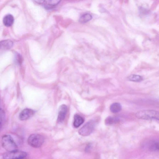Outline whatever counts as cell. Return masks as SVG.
Masks as SVG:
<instances>
[{
    "label": "cell",
    "instance_id": "obj_5",
    "mask_svg": "<svg viewBox=\"0 0 159 159\" xmlns=\"http://www.w3.org/2000/svg\"><path fill=\"white\" fill-rule=\"evenodd\" d=\"M27 156L26 152L18 150L12 151L8 152L7 153L3 154V158L7 159H23Z\"/></svg>",
    "mask_w": 159,
    "mask_h": 159
},
{
    "label": "cell",
    "instance_id": "obj_10",
    "mask_svg": "<svg viewBox=\"0 0 159 159\" xmlns=\"http://www.w3.org/2000/svg\"><path fill=\"white\" fill-rule=\"evenodd\" d=\"M73 126L75 128L79 127L84 122V119L83 117L79 115L76 114L74 116Z\"/></svg>",
    "mask_w": 159,
    "mask_h": 159
},
{
    "label": "cell",
    "instance_id": "obj_17",
    "mask_svg": "<svg viewBox=\"0 0 159 159\" xmlns=\"http://www.w3.org/2000/svg\"><path fill=\"white\" fill-rule=\"evenodd\" d=\"M150 150L151 151H155L159 150L158 143H156L152 144L149 148Z\"/></svg>",
    "mask_w": 159,
    "mask_h": 159
},
{
    "label": "cell",
    "instance_id": "obj_4",
    "mask_svg": "<svg viewBox=\"0 0 159 159\" xmlns=\"http://www.w3.org/2000/svg\"><path fill=\"white\" fill-rule=\"evenodd\" d=\"M96 122L94 120H90L79 130V134L83 136H86L90 134L94 130Z\"/></svg>",
    "mask_w": 159,
    "mask_h": 159
},
{
    "label": "cell",
    "instance_id": "obj_15",
    "mask_svg": "<svg viewBox=\"0 0 159 159\" xmlns=\"http://www.w3.org/2000/svg\"><path fill=\"white\" fill-rule=\"evenodd\" d=\"M128 79L133 82H139L143 80V78L139 75H132L128 77Z\"/></svg>",
    "mask_w": 159,
    "mask_h": 159
},
{
    "label": "cell",
    "instance_id": "obj_8",
    "mask_svg": "<svg viewBox=\"0 0 159 159\" xmlns=\"http://www.w3.org/2000/svg\"><path fill=\"white\" fill-rule=\"evenodd\" d=\"M13 46V43L11 40H6L0 42V52L11 48Z\"/></svg>",
    "mask_w": 159,
    "mask_h": 159
},
{
    "label": "cell",
    "instance_id": "obj_13",
    "mask_svg": "<svg viewBox=\"0 0 159 159\" xmlns=\"http://www.w3.org/2000/svg\"><path fill=\"white\" fill-rule=\"evenodd\" d=\"M119 120L117 117L109 116L106 118L105 120V123L107 125H110L117 123Z\"/></svg>",
    "mask_w": 159,
    "mask_h": 159
},
{
    "label": "cell",
    "instance_id": "obj_7",
    "mask_svg": "<svg viewBox=\"0 0 159 159\" xmlns=\"http://www.w3.org/2000/svg\"><path fill=\"white\" fill-rule=\"evenodd\" d=\"M67 107L65 104H63L59 108L57 121L62 123L65 120L67 111Z\"/></svg>",
    "mask_w": 159,
    "mask_h": 159
},
{
    "label": "cell",
    "instance_id": "obj_1",
    "mask_svg": "<svg viewBox=\"0 0 159 159\" xmlns=\"http://www.w3.org/2000/svg\"><path fill=\"white\" fill-rule=\"evenodd\" d=\"M139 119L143 120H159L158 111L153 110H146L138 111L136 114Z\"/></svg>",
    "mask_w": 159,
    "mask_h": 159
},
{
    "label": "cell",
    "instance_id": "obj_11",
    "mask_svg": "<svg viewBox=\"0 0 159 159\" xmlns=\"http://www.w3.org/2000/svg\"><path fill=\"white\" fill-rule=\"evenodd\" d=\"M121 108V106L120 103H115L111 105L110 109L111 112L116 113L120 112Z\"/></svg>",
    "mask_w": 159,
    "mask_h": 159
},
{
    "label": "cell",
    "instance_id": "obj_18",
    "mask_svg": "<svg viewBox=\"0 0 159 159\" xmlns=\"http://www.w3.org/2000/svg\"><path fill=\"white\" fill-rule=\"evenodd\" d=\"M34 1L38 4H42L45 3V0H34Z\"/></svg>",
    "mask_w": 159,
    "mask_h": 159
},
{
    "label": "cell",
    "instance_id": "obj_12",
    "mask_svg": "<svg viewBox=\"0 0 159 159\" xmlns=\"http://www.w3.org/2000/svg\"><path fill=\"white\" fill-rule=\"evenodd\" d=\"M92 16L89 13H86L81 16L79 19L81 23H85L89 21L92 19Z\"/></svg>",
    "mask_w": 159,
    "mask_h": 159
},
{
    "label": "cell",
    "instance_id": "obj_6",
    "mask_svg": "<svg viewBox=\"0 0 159 159\" xmlns=\"http://www.w3.org/2000/svg\"><path fill=\"white\" fill-rule=\"evenodd\" d=\"M35 113L34 111L32 109H24L20 114L19 119L22 121L28 120L32 117Z\"/></svg>",
    "mask_w": 159,
    "mask_h": 159
},
{
    "label": "cell",
    "instance_id": "obj_9",
    "mask_svg": "<svg viewBox=\"0 0 159 159\" xmlns=\"http://www.w3.org/2000/svg\"><path fill=\"white\" fill-rule=\"evenodd\" d=\"M14 22V18L13 16L11 15H6L3 18V23L6 26L10 27L13 24Z\"/></svg>",
    "mask_w": 159,
    "mask_h": 159
},
{
    "label": "cell",
    "instance_id": "obj_3",
    "mask_svg": "<svg viewBox=\"0 0 159 159\" xmlns=\"http://www.w3.org/2000/svg\"><path fill=\"white\" fill-rule=\"evenodd\" d=\"M45 141V138L41 135L32 134L28 139V144L33 147L39 148L41 147Z\"/></svg>",
    "mask_w": 159,
    "mask_h": 159
},
{
    "label": "cell",
    "instance_id": "obj_14",
    "mask_svg": "<svg viewBox=\"0 0 159 159\" xmlns=\"http://www.w3.org/2000/svg\"><path fill=\"white\" fill-rule=\"evenodd\" d=\"M5 119V111L0 108V129L2 128L4 125Z\"/></svg>",
    "mask_w": 159,
    "mask_h": 159
},
{
    "label": "cell",
    "instance_id": "obj_16",
    "mask_svg": "<svg viewBox=\"0 0 159 159\" xmlns=\"http://www.w3.org/2000/svg\"><path fill=\"white\" fill-rule=\"evenodd\" d=\"M62 0H45V4L49 6L53 7L58 5Z\"/></svg>",
    "mask_w": 159,
    "mask_h": 159
},
{
    "label": "cell",
    "instance_id": "obj_2",
    "mask_svg": "<svg viewBox=\"0 0 159 159\" xmlns=\"http://www.w3.org/2000/svg\"><path fill=\"white\" fill-rule=\"evenodd\" d=\"M2 144L3 148L8 152L18 150L17 145L12 137L9 135H5L3 137Z\"/></svg>",
    "mask_w": 159,
    "mask_h": 159
}]
</instances>
